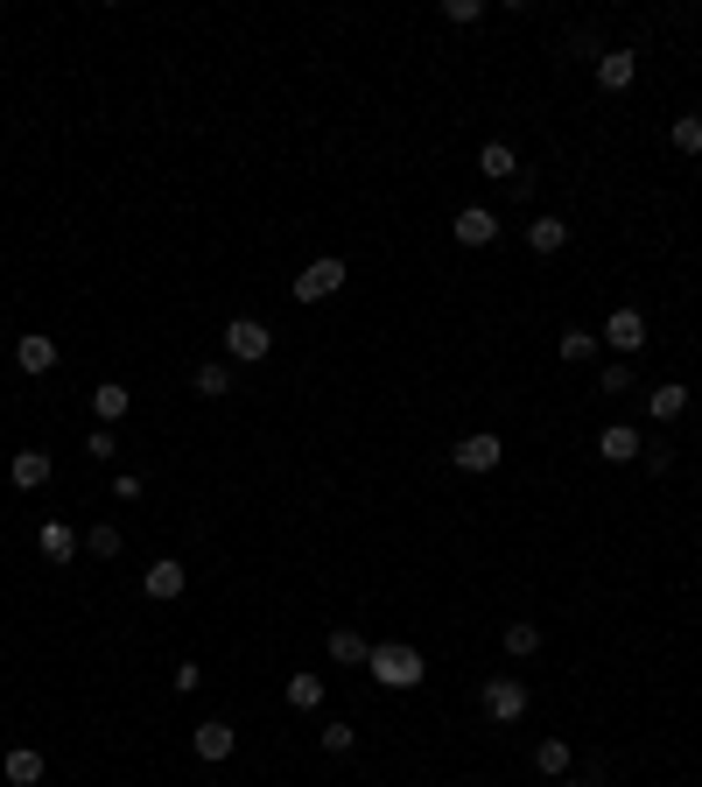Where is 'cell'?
I'll list each match as a JSON object with an SVG mask.
<instances>
[{
  "instance_id": "6da1fadb",
  "label": "cell",
  "mask_w": 702,
  "mask_h": 787,
  "mask_svg": "<svg viewBox=\"0 0 702 787\" xmlns=\"http://www.w3.org/2000/svg\"><path fill=\"white\" fill-rule=\"evenodd\" d=\"M366 675L380 682V689H422L429 661H422V647H408V640H380L372 661H366Z\"/></svg>"
},
{
  "instance_id": "7a4b0ae2",
  "label": "cell",
  "mask_w": 702,
  "mask_h": 787,
  "mask_svg": "<svg viewBox=\"0 0 702 787\" xmlns=\"http://www.w3.org/2000/svg\"><path fill=\"white\" fill-rule=\"evenodd\" d=\"M345 281H352V267L337 261V254H323V261H309L303 275H295V303H331Z\"/></svg>"
},
{
  "instance_id": "3957f363",
  "label": "cell",
  "mask_w": 702,
  "mask_h": 787,
  "mask_svg": "<svg viewBox=\"0 0 702 787\" xmlns=\"http://www.w3.org/2000/svg\"><path fill=\"white\" fill-rule=\"evenodd\" d=\"M226 352H232L239 366H260L267 352H275V331H267L260 317H232V323H226Z\"/></svg>"
},
{
  "instance_id": "277c9868",
  "label": "cell",
  "mask_w": 702,
  "mask_h": 787,
  "mask_svg": "<svg viewBox=\"0 0 702 787\" xmlns=\"http://www.w3.org/2000/svg\"><path fill=\"white\" fill-rule=\"evenodd\" d=\"M477 703H485V718H492V724H520V718H527V682H513V675H492Z\"/></svg>"
},
{
  "instance_id": "5b68a950",
  "label": "cell",
  "mask_w": 702,
  "mask_h": 787,
  "mask_svg": "<svg viewBox=\"0 0 702 787\" xmlns=\"http://www.w3.org/2000/svg\"><path fill=\"white\" fill-rule=\"evenodd\" d=\"M604 345L618 352V359H639V352H647V317H639L633 303L611 309V317H604Z\"/></svg>"
},
{
  "instance_id": "8992f818",
  "label": "cell",
  "mask_w": 702,
  "mask_h": 787,
  "mask_svg": "<svg viewBox=\"0 0 702 787\" xmlns=\"http://www.w3.org/2000/svg\"><path fill=\"white\" fill-rule=\"evenodd\" d=\"M450 457H457V471H499L506 465V443L492 436V429H477V436H464Z\"/></svg>"
},
{
  "instance_id": "52a82bcc",
  "label": "cell",
  "mask_w": 702,
  "mask_h": 787,
  "mask_svg": "<svg viewBox=\"0 0 702 787\" xmlns=\"http://www.w3.org/2000/svg\"><path fill=\"white\" fill-rule=\"evenodd\" d=\"M450 232H457V246H492V240H499V212H485V204H464Z\"/></svg>"
},
{
  "instance_id": "ba28073f",
  "label": "cell",
  "mask_w": 702,
  "mask_h": 787,
  "mask_svg": "<svg viewBox=\"0 0 702 787\" xmlns=\"http://www.w3.org/2000/svg\"><path fill=\"white\" fill-rule=\"evenodd\" d=\"M183 584H190V576H183V562H176V556H162V562H148V576H141V591H148V598H155V605H169V598H183Z\"/></svg>"
},
{
  "instance_id": "9c48e42d",
  "label": "cell",
  "mask_w": 702,
  "mask_h": 787,
  "mask_svg": "<svg viewBox=\"0 0 702 787\" xmlns=\"http://www.w3.org/2000/svg\"><path fill=\"white\" fill-rule=\"evenodd\" d=\"M190 746H197V760H212V766H218V760H232L239 732H232L226 718H204V724H197V738H190Z\"/></svg>"
},
{
  "instance_id": "30bf717a",
  "label": "cell",
  "mask_w": 702,
  "mask_h": 787,
  "mask_svg": "<svg viewBox=\"0 0 702 787\" xmlns=\"http://www.w3.org/2000/svg\"><path fill=\"white\" fill-rule=\"evenodd\" d=\"M633 78H639V56L633 50H604V56H597V85H604V92H633Z\"/></svg>"
},
{
  "instance_id": "8fae6325",
  "label": "cell",
  "mask_w": 702,
  "mask_h": 787,
  "mask_svg": "<svg viewBox=\"0 0 702 787\" xmlns=\"http://www.w3.org/2000/svg\"><path fill=\"white\" fill-rule=\"evenodd\" d=\"M597 457H604V465H633V457H647V443H639V429L611 422L604 436H597Z\"/></svg>"
},
{
  "instance_id": "7c38bea8",
  "label": "cell",
  "mask_w": 702,
  "mask_h": 787,
  "mask_svg": "<svg viewBox=\"0 0 702 787\" xmlns=\"http://www.w3.org/2000/svg\"><path fill=\"white\" fill-rule=\"evenodd\" d=\"M14 493H42L50 485V450H14Z\"/></svg>"
},
{
  "instance_id": "4fadbf2b",
  "label": "cell",
  "mask_w": 702,
  "mask_h": 787,
  "mask_svg": "<svg viewBox=\"0 0 702 787\" xmlns=\"http://www.w3.org/2000/svg\"><path fill=\"white\" fill-rule=\"evenodd\" d=\"M14 366H22V373H50L56 366V338H42V331L14 338Z\"/></svg>"
},
{
  "instance_id": "5bb4252c",
  "label": "cell",
  "mask_w": 702,
  "mask_h": 787,
  "mask_svg": "<svg viewBox=\"0 0 702 787\" xmlns=\"http://www.w3.org/2000/svg\"><path fill=\"white\" fill-rule=\"evenodd\" d=\"M477 176H492V183H520V155L506 141H485V148H477Z\"/></svg>"
},
{
  "instance_id": "9a60e30c",
  "label": "cell",
  "mask_w": 702,
  "mask_h": 787,
  "mask_svg": "<svg viewBox=\"0 0 702 787\" xmlns=\"http://www.w3.org/2000/svg\"><path fill=\"white\" fill-rule=\"evenodd\" d=\"M647 408H653V422H681V415H689V388H681V380H661V388L647 394Z\"/></svg>"
},
{
  "instance_id": "2e32d148",
  "label": "cell",
  "mask_w": 702,
  "mask_h": 787,
  "mask_svg": "<svg viewBox=\"0 0 702 787\" xmlns=\"http://www.w3.org/2000/svg\"><path fill=\"white\" fill-rule=\"evenodd\" d=\"M36 548H42V556H50V562H71V556H78V534H71V521H42V534H36Z\"/></svg>"
},
{
  "instance_id": "e0dca14e",
  "label": "cell",
  "mask_w": 702,
  "mask_h": 787,
  "mask_svg": "<svg viewBox=\"0 0 702 787\" xmlns=\"http://www.w3.org/2000/svg\"><path fill=\"white\" fill-rule=\"evenodd\" d=\"M331 661L337 668H366L372 661V640H366V633H352V626H337L331 633Z\"/></svg>"
},
{
  "instance_id": "ac0fdd59",
  "label": "cell",
  "mask_w": 702,
  "mask_h": 787,
  "mask_svg": "<svg viewBox=\"0 0 702 787\" xmlns=\"http://www.w3.org/2000/svg\"><path fill=\"white\" fill-rule=\"evenodd\" d=\"M597 345H604V338H590V331H576V323H570V331L556 338V359H562V366H590Z\"/></svg>"
},
{
  "instance_id": "d6986e66",
  "label": "cell",
  "mask_w": 702,
  "mask_h": 787,
  "mask_svg": "<svg viewBox=\"0 0 702 787\" xmlns=\"http://www.w3.org/2000/svg\"><path fill=\"white\" fill-rule=\"evenodd\" d=\"M0 774H8L14 787H36V780H42V752H36V746H14L8 760H0Z\"/></svg>"
},
{
  "instance_id": "ffe728a7",
  "label": "cell",
  "mask_w": 702,
  "mask_h": 787,
  "mask_svg": "<svg viewBox=\"0 0 702 787\" xmlns=\"http://www.w3.org/2000/svg\"><path fill=\"white\" fill-rule=\"evenodd\" d=\"M527 246H534V254H562V246H570V218H534Z\"/></svg>"
},
{
  "instance_id": "44dd1931",
  "label": "cell",
  "mask_w": 702,
  "mask_h": 787,
  "mask_svg": "<svg viewBox=\"0 0 702 787\" xmlns=\"http://www.w3.org/2000/svg\"><path fill=\"white\" fill-rule=\"evenodd\" d=\"M92 415H99V429H113L119 415H127V388H119V380H99L92 388Z\"/></svg>"
},
{
  "instance_id": "7402d4cb",
  "label": "cell",
  "mask_w": 702,
  "mask_h": 787,
  "mask_svg": "<svg viewBox=\"0 0 702 787\" xmlns=\"http://www.w3.org/2000/svg\"><path fill=\"white\" fill-rule=\"evenodd\" d=\"M190 394L197 401H226L232 394V366H197V373H190Z\"/></svg>"
},
{
  "instance_id": "603a6c76",
  "label": "cell",
  "mask_w": 702,
  "mask_h": 787,
  "mask_svg": "<svg viewBox=\"0 0 702 787\" xmlns=\"http://www.w3.org/2000/svg\"><path fill=\"white\" fill-rule=\"evenodd\" d=\"M499 640H506V655H513V661H527V655H541V626H534V619H513V626H506V633H499Z\"/></svg>"
},
{
  "instance_id": "cb8c5ba5",
  "label": "cell",
  "mask_w": 702,
  "mask_h": 787,
  "mask_svg": "<svg viewBox=\"0 0 702 787\" xmlns=\"http://www.w3.org/2000/svg\"><path fill=\"white\" fill-rule=\"evenodd\" d=\"M534 766H541L548 780H562L570 774V738H541V746H534Z\"/></svg>"
},
{
  "instance_id": "d4e9b609",
  "label": "cell",
  "mask_w": 702,
  "mask_h": 787,
  "mask_svg": "<svg viewBox=\"0 0 702 787\" xmlns=\"http://www.w3.org/2000/svg\"><path fill=\"white\" fill-rule=\"evenodd\" d=\"M289 710H323V675H289Z\"/></svg>"
},
{
  "instance_id": "484cf974",
  "label": "cell",
  "mask_w": 702,
  "mask_h": 787,
  "mask_svg": "<svg viewBox=\"0 0 702 787\" xmlns=\"http://www.w3.org/2000/svg\"><path fill=\"white\" fill-rule=\"evenodd\" d=\"M667 141H675L681 155H702V113H681V120L667 127Z\"/></svg>"
},
{
  "instance_id": "4316f807",
  "label": "cell",
  "mask_w": 702,
  "mask_h": 787,
  "mask_svg": "<svg viewBox=\"0 0 702 787\" xmlns=\"http://www.w3.org/2000/svg\"><path fill=\"white\" fill-rule=\"evenodd\" d=\"M633 388V359H611L604 373H597V394H625Z\"/></svg>"
},
{
  "instance_id": "83f0119b",
  "label": "cell",
  "mask_w": 702,
  "mask_h": 787,
  "mask_svg": "<svg viewBox=\"0 0 702 787\" xmlns=\"http://www.w3.org/2000/svg\"><path fill=\"white\" fill-rule=\"evenodd\" d=\"M85 556L113 562V556H119V528H92V534H85Z\"/></svg>"
},
{
  "instance_id": "f1b7e54d",
  "label": "cell",
  "mask_w": 702,
  "mask_h": 787,
  "mask_svg": "<svg viewBox=\"0 0 702 787\" xmlns=\"http://www.w3.org/2000/svg\"><path fill=\"white\" fill-rule=\"evenodd\" d=\"M352 746H358V732H352L345 718H331V724H323V752H352Z\"/></svg>"
},
{
  "instance_id": "f546056e",
  "label": "cell",
  "mask_w": 702,
  "mask_h": 787,
  "mask_svg": "<svg viewBox=\"0 0 702 787\" xmlns=\"http://www.w3.org/2000/svg\"><path fill=\"white\" fill-rule=\"evenodd\" d=\"M169 689H176V696H197V689H204V668H197V661H183V668L169 675Z\"/></svg>"
},
{
  "instance_id": "4dcf8cb0",
  "label": "cell",
  "mask_w": 702,
  "mask_h": 787,
  "mask_svg": "<svg viewBox=\"0 0 702 787\" xmlns=\"http://www.w3.org/2000/svg\"><path fill=\"white\" fill-rule=\"evenodd\" d=\"M477 14H485V0H443V22H457V28L477 22Z\"/></svg>"
},
{
  "instance_id": "1f68e13d",
  "label": "cell",
  "mask_w": 702,
  "mask_h": 787,
  "mask_svg": "<svg viewBox=\"0 0 702 787\" xmlns=\"http://www.w3.org/2000/svg\"><path fill=\"white\" fill-rule=\"evenodd\" d=\"M141 493H148L141 471H119V479H113V499H119V507H127V499H141Z\"/></svg>"
},
{
  "instance_id": "d6a6232c",
  "label": "cell",
  "mask_w": 702,
  "mask_h": 787,
  "mask_svg": "<svg viewBox=\"0 0 702 787\" xmlns=\"http://www.w3.org/2000/svg\"><path fill=\"white\" fill-rule=\"evenodd\" d=\"M85 450H92L99 465H113V450H119V443H113V429H92V436H85Z\"/></svg>"
},
{
  "instance_id": "836d02e7",
  "label": "cell",
  "mask_w": 702,
  "mask_h": 787,
  "mask_svg": "<svg viewBox=\"0 0 702 787\" xmlns=\"http://www.w3.org/2000/svg\"><path fill=\"white\" fill-rule=\"evenodd\" d=\"M562 787H584V780H562Z\"/></svg>"
}]
</instances>
